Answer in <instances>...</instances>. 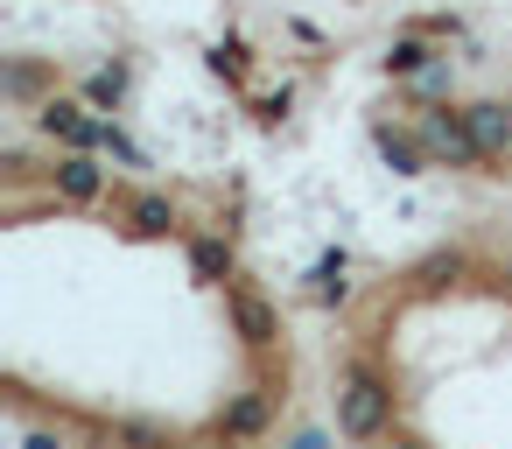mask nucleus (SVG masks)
Wrapping results in <instances>:
<instances>
[{"label":"nucleus","instance_id":"obj_16","mask_svg":"<svg viewBox=\"0 0 512 449\" xmlns=\"http://www.w3.org/2000/svg\"><path fill=\"white\" fill-rule=\"evenodd\" d=\"M505 281H512V260H505Z\"/></svg>","mask_w":512,"mask_h":449},{"label":"nucleus","instance_id":"obj_3","mask_svg":"<svg viewBox=\"0 0 512 449\" xmlns=\"http://www.w3.org/2000/svg\"><path fill=\"white\" fill-rule=\"evenodd\" d=\"M36 120H43V134H50V141H71L78 155L106 148V120H92V113H85V106H71V99H50Z\"/></svg>","mask_w":512,"mask_h":449},{"label":"nucleus","instance_id":"obj_7","mask_svg":"<svg viewBox=\"0 0 512 449\" xmlns=\"http://www.w3.org/2000/svg\"><path fill=\"white\" fill-rule=\"evenodd\" d=\"M379 155H386L400 176H421V162H428V148H421V141H407V134H393V127H379Z\"/></svg>","mask_w":512,"mask_h":449},{"label":"nucleus","instance_id":"obj_6","mask_svg":"<svg viewBox=\"0 0 512 449\" xmlns=\"http://www.w3.org/2000/svg\"><path fill=\"white\" fill-rule=\"evenodd\" d=\"M232 323H239V337H246V344H274V309H267V302L232 295Z\"/></svg>","mask_w":512,"mask_h":449},{"label":"nucleus","instance_id":"obj_12","mask_svg":"<svg viewBox=\"0 0 512 449\" xmlns=\"http://www.w3.org/2000/svg\"><path fill=\"white\" fill-rule=\"evenodd\" d=\"M190 260H197V274H204V281H218V274H225V246H218V239H197V253H190Z\"/></svg>","mask_w":512,"mask_h":449},{"label":"nucleus","instance_id":"obj_8","mask_svg":"<svg viewBox=\"0 0 512 449\" xmlns=\"http://www.w3.org/2000/svg\"><path fill=\"white\" fill-rule=\"evenodd\" d=\"M267 428V393H246L225 407V435H260Z\"/></svg>","mask_w":512,"mask_h":449},{"label":"nucleus","instance_id":"obj_2","mask_svg":"<svg viewBox=\"0 0 512 449\" xmlns=\"http://www.w3.org/2000/svg\"><path fill=\"white\" fill-rule=\"evenodd\" d=\"M421 148H428V162H449V169L484 162V148H477V134H470V113H428V120H421Z\"/></svg>","mask_w":512,"mask_h":449},{"label":"nucleus","instance_id":"obj_13","mask_svg":"<svg viewBox=\"0 0 512 449\" xmlns=\"http://www.w3.org/2000/svg\"><path fill=\"white\" fill-rule=\"evenodd\" d=\"M211 71H218V78H239V71H246V50H239V43H218Z\"/></svg>","mask_w":512,"mask_h":449},{"label":"nucleus","instance_id":"obj_15","mask_svg":"<svg viewBox=\"0 0 512 449\" xmlns=\"http://www.w3.org/2000/svg\"><path fill=\"white\" fill-rule=\"evenodd\" d=\"M393 449H421V442H393Z\"/></svg>","mask_w":512,"mask_h":449},{"label":"nucleus","instance_id":"obj_14","mask_svg":"<svg viewBox=\"0 0 512 449\" xmlns=\"http://www.w3.org/2000/svg\"><path fill=\"white\" fill-rule=\"evenodd\" d=\"M29 449H57V442H50V435H29Z\"/></svg>","mask_w":512,"mask_h":449},{"label":"nucleus","instance_id":"obj_11","mask_svg":"<svg viewBox=\"0 0 512 449\" xmlns=\"http://www.w3.org/2000/svg\"><path fill=\"white\" fill-rule=\"evenodd\" d=\"M421 64H428V50H421V43H393V50H386V71H400V78H407V71H421Z\"/></svg>","mask_w":512,"mask_h":449},{"label":"nucleus","instance_id":"obj_5","mask_svg":"<svg viewBox=\"0 0 512 449\" xmlns=\"http://www.w3.org/2000/svg\"><path fill=\"white\" fill-rule=\"evenodd\" d=\"M470 134L484 155H512V113L505 106H470Z\"/></svg>","mask_w":512,"mask_h":449},{"label":"nucleus","instance_id":"obj_9","mask_svg":"<svg viewBox=\"0 0 512 449\" xmlns=\"http://www.w3.org/2000/svg\"><path fill=\"white\" fill-rule=\"evenodd\" d=\"M120 92H127V71H92V85H85V99H92V106H113Z\"/></svg>","mask_w":512,"mask_h":449},{"label":"nucleus","instance_id":"obj_10","mask_svg":"<svg viewBox=\"0 0 512 449\" xmlns=\"http://www.w3.org/2000/svg\"><path fill=\"white\" fill-rule=\"evenodd\" d=\"M134 225L141 232H169V197H134Z\"/></svg>","mask_w":512,"mask_h":449},{"label":"nucleus","instance_id":"obj_1","mask_svg":"<svg viewBox=\"0 0 512 449\" xmlns=\"http://www.w3.org/2000/svg\"><path fill=\"white\" fill-rule=\"evenodd\" d=\"M386 407H393V393L379 386V372L351 365V372H344V393H337V428H344L351 442H365V435L386 428Z\"/></svg>","mask_w":512,"mask_h":449},{"label":"nucleus","instance_id":"obj_4","mask_svg":"<svg viewBox=\"0 0 512 449\" xmlns=\"http://www.w3.org/2000/svg\"><path fill=\"white\" fill-rule=\"evenodd\" d=\"M99 190H106V176H99V162H92V155H64V162H57V197L92 204Z\"/></svg>","mask_w":512,"mask_h":449}]
</instances>
